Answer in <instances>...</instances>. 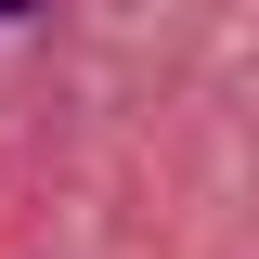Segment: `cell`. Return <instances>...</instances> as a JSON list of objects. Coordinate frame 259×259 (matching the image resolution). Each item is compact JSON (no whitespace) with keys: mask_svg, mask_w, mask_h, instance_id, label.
Here are the masks:
<instances>
[{"mask_svg":"<svg viewBox=\"0 0 259 259\" xmlns=\"http://www.w3.org/2000/svg\"><path fill=\"white\" fill-rule=\"evenodd\" d=\"M0 13H39V0H0Z\"/></svg>","mask_w":259,"mask_h":259,"instance_id":"obj_1","label":"cell"}]
</instances>
